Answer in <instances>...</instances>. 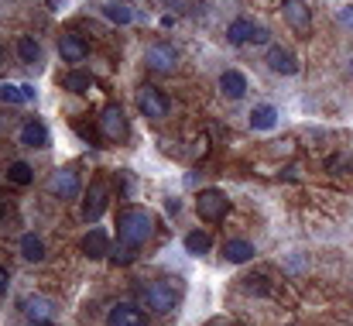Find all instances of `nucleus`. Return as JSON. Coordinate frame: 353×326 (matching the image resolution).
<instances>
[{
  "mask_svg": "<svg viewBox=\"0 0 353 326\" xmlns=\"http://www.w3.org/2000/svg\"><path fill=\"white\" fill-rule=\"evenodd\" d=\"M154 233V217L148 213V210H127V213H120L117 220V237L120 244H127V247H141L148 237Z\"/></svg>",
  "mask_w": 353,
  "mask_h": 326,
  "instance_id": "1",
  "label": "nucleus"
},
{
  "mask_svg": "<svg viewBox=\"0 0 353 326\" xmlns=\"http://www.w3.org/2000/svg\"><path fill=\"white\" fill-rule=\"evenodd\" d=\"M196 213L203 220H210V223H216V220H223L230 213V200H227V193H220V189H203L199 196H196Z\"/></svg>",
  "mask_w": 353,
  "mask_h": 326,
  "instance_id": "2",
  "label": "nucleus"
},
{
  "mask_svg": "<svg viewBox=\"0 0 353 326\" xmlns=\"http://www.w3.org/2000/svg\"><path fill=\"white\" fill-rule=\"evenodd\" d=\"M144 303L151 313H172L179 303V292L168 282H151V285H144Z\"/></svg>",
  "mask_w": 353,
  "mask_h": 326,
  "instance_id": "3",
  "label": "nucleus"
},
{
  "mask_svg": "<svg viewBox=\"0 0 353 326\" xmlns=\"http://www.w3.org/2000/svg\"><path fill=\"white\" fill-rule=\"evenodd\" d=\"M79 189H83V179H79L72 169H55V172L48 175V193L59 196V200H76Z\"/></svg>",
  "mask_w": 353,
  "mask_h": 326,
  "instance_id": "4",
  "label": "nucleus"
},
{
  "mask_svg": "<svg viewBox=\"0 0 353 326\" xmlns=\"http://www.w3.org/2000/svg\"><path fill=\"white\" fill-rule=\"evenodd\" d=\"M137 107H141L144 117H165L168 97L161 90H154V86H137Z\"/></svg>",
  "mask_w": 353,
  "mask_h": 326,
  "instance_id": "5",
  "label": "nucleus"
},
{
  "mask_svg": "<svg viewBox=\"0 0 353 326\" xmlns=\"http://www.w3.org/2000/svg\"><path fill=\"white\" fill-rule=\"evenodd\" d=\"M175 62H179V55H175L172 45H151V48L144 52V66L154 69V73H172Z\"/></svg>",
  "mask_w": 353,
  "mask_h": 326,
  "instance_id": "6",
  "label": "nucleus"
},
{
  "mask_svg": "<svg viewBox=\"0 0 353 326\" xmlns=\"http://www.w3.org/2000/svg\"><path fill=\"white\" fill-rule=\"evenodd\" d=\"M100 127H103V134L114 137V141H123V137L130 134V127H127L120 107H103V113H100Z\"/></svg>",
  "mask_w": 353,
  "mask_h": 326,
  "instance_id": "7",
  "label": "nucleus"
},
{
  "mask_svg": "<svg viewBox=\"0 0 353 326\" xmlns=\"http://www.w3.org/2000/svg\"><path fill=\"white\" fill-rule=\"evenodd\" d=\"M268 66H271L274 73H281V76H295V73H299V59H295L288 48H281V45H271V48H268Z\"/></svg>",
  "mask_w": 353,
  "mask_h": 326,
  "instance_id": "8",
  "label": "nucleus"
},
{
  "mask_svg": "<svg viewBox=\"0 0 353 326\" xmlns=\"http://www.w3.org/2000/svg\"><path fill=\"white\" fill-rule=\"evenodd\" d=\"M254 254H257V247L243 237H234L223 244V261H230V265H247V261H254Z\"/></svg>",
  "mask_w": 353,
  "mask_h": 326,
  "instance_id": "9",
  "label": "nucleus"
},
{
  "mask_svg": "<svg viewBox=\"0 0 353 326\" xmlns=\"http://www.w3.org/2000/svg\"><path fill=\"white\" fill-rule=\"evenodd\" d=\"M107 326H148V323H144V313H141L137 306H127V303H120V306H114V309H110Z\"/></svg>",
  "mask_w": 353,
  "mask_h": 326,
  "instance_id": "10",
  "label": "nucleus"
},
{
  "mask_svg": "<svg viewBox=\"0 0 353 326\" xmlns=\"http://www.w3.org/2000/svg\"><path fill=\"white\" fill-rule=\"evenodd\" d=\"M285 21H288L292 28L305 31V28L312 24V10H309V3H305V0H285Z\"/></svg>",
  "mask_w": 353,
  "mask_h": 326,
  "instance_id": "11",
  "label": "nucleus"
},
{
  "mask_svg": "<svg viewBox=\"0 0 353 326\" xmlns=\"http://www.w3.org/2000/svg\"><path fill=\"white\" fill-rule=\"evenodd\" d=\"M86 52H90V48H86V41H83L79 35H62V38H59V55H62L65 62H83Z\"/></svg>",
  "mask_w": 353,
  "mask_h": 326,
  "instance_id": "12",
  "label": "nucleus"
},
{
  "mask_svg": "<svg viewBox=\"0 0 353 326\" xmlns=\"http://www.w3.org/2000/svg\"><path fill=\"white\" fill-rule=\"evenodd\" d=\"M21 141H24L28 148H45V144H48V127L31 117V120H24V127H21Z\"/></svg>",
  "mask_w": 353,
  "mask_h": 326,
  "instance_id": "13",
  "label": "nucleus"
},
{
  "mask_svg": "<svg viewBox=\"0 0 353 326\" xmlns=\"http://www.w3.org/2000/svg\"><path fill=\"white\" fill-rule=\"evenodd\" d=\"M220 90H223L230 100H240V97L247 93V76H243L240 69H227V73L220 76Z\"/></svg>",
  "mask_w": 353,
  "mask_h": 326,
  "instance_id": "14",
  "label": "nucleus"
},
{
  "mask_svg": "<svg viewBox=\"0 0 353 326\" xmlns=\"http://www.w3.org/2000/svg\"><path fill=\"white\" fill-rule=\"evenodd\" d=\"M83 254L93 258V261H100V258L107 254V233H103V230H90V233L83 237Z\"/></svg>",
  "mask_w": 353,
  "mask_h": 326,
  "instance_id": "15",
  "label": "nucleus"
},
{
  "mask_svg": "<svg viewBox=\"0 0 353 326\" xmlns=\"http://www.w3.org/2000/svg\"><path fill=\"white\" fill-rule=\"evenodd\" d=\"M210 247H213V237H210L206 230H189V233H185V251H189L192 258L210 254Z\"/></svg>",
  "mask_w": 353,
  "mask_h": 326,
  "instance_id": "16",
  "label": "nucleus"
},
{
  "mask_svg": "<svg viewBox=\"0 0 353 326\" xmlns=\"http://www.w3.org/2000/svg\"><path fill=\"white\" fill-rule=\"evenodd\" d=\"M278 124V110L271 107V104H261V107L250 110V127L254 131H271Z\"/></svg>",
  "mask_w": 353,
  "mask_h": 326,
  "instance_id": "17",
  "label": "nucleus"
},
{
  "mask_svg": "<svg viewBox=\"0 0 353 326\" xmlns=\"http://www.w3.org/2000/svg\"><path fill=\"white\" fill-rule=\"evenodd\" d=\"M103 17H107L110 24L123 28V24H130V21H134V10H130L127 3H120V0H107V3H103Z\"/></svg>",
  "mask_w": 353,
  "mask_h": 326,
  "instance_id": "18",
  "label": "nucleus"
},
{
  "mask_svg": "<svg viewBox=\"0 0 353 326\" xmlns=\"http://www.w3.org/2000/svg\"><path fill=\"white\" fill-rule=\"evenodd\" d=\"M103 207H107V189L100 186V182H93V189H90V200H86V220H100L103 217Z\"/></svg>",
  "mask_w": 353,
  "mask_h": 326,
  "instance_id": "19",
  "label": "nucleus"
},
{
  "mask_svg": "<svg viewBox=\"0 0 353 326\" xmlns=\"http://www.w3.org/2000/svg\"><path fill=\"white\" fill-rule=\"evenodd\" d=\"M250 38H254V24H250L247 17H236L234 24L227 28V41H230V45H247Z\"/></svg>",
  "mask_w": 353,
  "mask_h": 326,
  "instance_id": "20",
  "label": "nucleus"
},
{
  "mask_svg": "<svg viewBox=\"0 0 353 326\" xmlns=\"http://www.w3.org/2000/svg\"><path fill=\"white\" fill-rule=\"evenodd\" d=\"M21 254H24V261H41V258H45L41 237H38V233H24V237H21Z\"/></svg>",
  "mask_w": 353,
  "mask_h": 326,
  "instance_id": "21",
  "label": "nucleus"
},
{
  "mask_svg": "<svg viewBox=\"0 0 353 326\" xmlns=\"http://www.w3.org/2000/svg\"><path fill=\"white\" fill-rule=\"evenodd\" d=\"M17 55H21V62L34 66V62L41 59V48H38V41H34V38H17Z\"/></svg>",
  "mask_w": 353,
  "mask_h": 326,
  "instance_id": "22",
  "label": "nucleus"
},
{
  "mask_svg": "<svg viewBox=\"0 0 353 326\" xmlns=\"http://www.w3.org/2000/svg\"><path fill=\"white\" fill-rule=\"evenodd\" d=\"M24 313H28L31 320H48L52 306H48L41 296H28V299H24Z\"/></svg>",
  "mask_w": 353,
  "mask_h": 326,
  "instance_id": "23",
  "label": "nucleus"
},
{
  "mask_svg": "<svg viewBox=\"0 0 353 326\" xmlns=\"http://www.w3.org/2000/svg\"><path fill=\"white\" fill-rule=\"evenodd\" d=\"M62 86L72 90V93H86V90L93 86V76H86V73H69V76H62Z\"/></svg>",
  "mask_w": 353,
  "mask_h": 326,
  "instance_id": "24",
  "label": "nucleus"
},
{
  "mask_svg": "<svg viewBox=\"0 0 353 326\" xmlns=\"http://www.w3.org/2000/svg\"><path fill=\"white\" fill-rule=\"evenodd\" d=\"M7 179H10L14 186H28V182L34 179V172H31V165H28V162H14V165L7 169Z\"/></svg>",
  "mask_w": 353,
  "mask_h": 326,
  "instance_id": "25",
  "label": "nucleus"
},
{
  "mask_svg": "<svg viewBox=\"0 0 353 326\" xmlns=\"http://www.w3.org/2000/svg\"><path fill=\"white\" fill-rule=\"evenodd\" d=\"M21 100H28L21 86H10V83H0V104H21Z\"/></svg>",
  "mask_w": 353,
  "mask_h": 326,
  "instance_id": "26",
  "label": "nucleus"
},
{
  "mask_svg": "<svg viewBox=\"0 0 353 326\" xmlns=\"http://www.w3.org/2000/svg\"><path fill=\"white\" fill-rule=\"evenodd\" d=\"M340 24H343V28H350V31H353V3H350V7H343V10H340Z\"/></svg>",
  "mask_w": 353,
  "mask_h": 326,
  "instance_id": "27",
  "label": "nucleus"
},
{
  "mask_svg": "<svg viewBox=\"0 0 353 326\" xmlns=\"http://www.w3.org/2000/svg\"><path fill=\"white\" fill-rule=\"evenodd\" d=\"M268 38H271V35H268V28H254V38H250V41H257V45H268Z\"/></svg>",
  "mask_w": 353,
  "mask_h": 326,
  "instance_id": "28",
  "label": "nucleus"
},
{
  "mask_svg": "<svg viewBox=\"0 0 353 326\" xmlns=\"http://www.w3.org/2000/svg\"><path fill=\"white\" fill-rule=\"evenodd\" d=\"M3 289H7V271L0 268V292H3Z\"/></svg>",
  "mask_w": 353,
  "mask_h": 326,
  "instance_id": "29",
  "label": "nucleus"
},
{
  "mask_svg": "<svg viewBox=\"0 0 353 326\" xmlns=\"http://www.w3.org/2000/svg\"><path fill=\"white\" fill-rule=\"evenodd\" d=\"M31 326H52V320H31Z\"/></svg>",
  "mask_w": 353,
  "mask_h": 326,
  "instance_id": "30",
  "label": "nucleus"
},
{
  "mask_svg": "<svg viewBox=\"0 0 353 326\" xmlns=\"http://www.w3.org/2000/svg\"><path fill=\"white\" fill-rule=\"evenodd\" d=\"M350 73H353V62H350Z\"/></svg>",
  "mask_w": 353,
  "mask_h": 326,
  "instance_id": "31",
  "label": "nucleus"
},
{
  "mask_svg": "<svg viewBox=\"0 0 353 326\" xmlns=\"http://www.w3.org/2000/svg\"><path fill=\"white\" fill-rule=\"evenodd\" d=\"M0 59H3V52H0Z\"/></svg>",
  "mask_w": 353,
  "mask_h": 326,
  "instance_id": "32",
  "label": "nucleus"
},
{
  "mask_svg": "<svg viewBox=\"0 0 353 326\" xmlns=\"http://www.w3.org/2000/svg\"><path fill=\"white\" fill-rule=\"evenodd\" d=\"M292 326H299V323H292Z\"/></svg>",
  "mask_w": 353,
  "mask_h": 326,
  "instance_id": "33",
  "label": "nucleus"
}]
</instances>
